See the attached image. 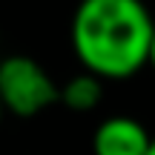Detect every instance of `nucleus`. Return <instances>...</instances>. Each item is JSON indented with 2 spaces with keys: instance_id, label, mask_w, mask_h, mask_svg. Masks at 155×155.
I'll list each match as a JSON object with an SVG mask.
<instances>
[{
  "instance_id": "6",
  "label": "nucleus",
  "mask_w": 155,
  "mask_h": 155,
  "mask_svg": "<svg viewBox=\"0 0 155 155\" xmlns=\"http://www.w3.org/2000/svg\"><path fill=\"white\" fill-rule=\"evenodd\" d=\"M147 155H155V138H152V144H150V150H147Z\"/></svg>"
},
{
  "instance_id": "7",
  "label": "nucleus",
  "mask_w": 155,
  "mask_h": 155,
  "mask_svg": "<svg viewBox=\"0 0 155 155\" xmlns=\"http://www.w3.org/2000/svg\"><path fill=\"white\" fill-rule=\"evenodd\" d=\"M0 118H3V106H0Z\"/></svg>"
},
{
  "instance_id": "4",
  "label": "nucleus",
  "mask_w": 155,
  "mask_h": 155,
  "mask_svg": "<svg viewBox=\"0 0 155 155\" xmlns=\"http://www.w3.org/2000/svg\"><path fill=\"white\" fill-rule=\"evenodd\" d=\"M101 98H104V81L95 78V75H89V72L69 78V81L61 86V101H63V106L72 109V112L95 109V106L101 104Z\"/></svg>"
},
{
  "instance_id": "5",
  "label": "nucleus",
  "mask_w": 155,
  "mask_h": 155,
  "mask_svg": "<svg viewBox=\"0 0 155 155\" xmlns=\"http://www.w3.org/2000/svg\"><path fill=\"white\" fill-rule=\"evenodd\" d=\"M147 63H150V66L155 69V35H152V46H150V61H147Z\"/></svg>"
},
{
  "instance_id": "1",
  "label": "nucleus",
  "mask_w": 155,
  "mask_h": 155,
  "mask_svg": "<svg viewBox=\"0 0 155 155\" xmlns=\"http://www.w3.org/2000/svg\"><path fill=\"white\" fill-rule=\"evenodd\" d=\"M155 23L141 0H81L72 17V49L89 75L121 81L150 61Z\"/></svg>"
},
{
  "instance_id": "2",
  "label": "nucleus",
  "mask_w": 155,
  "mask_h": 155,
  "mask_svg": "<svg viewBox=\"0 0 155 155\" xmlns=\"http://www.w3.org/2000/svg\"><path fill=\"white\" fill-rule=\"evenodd\" d=\"M61 101V89L38 61L12 55L0 63V106L17 118H32Z\"/></svg>"
},
{
  "instance_id": "3",
  "label": "nucleus",
  "mask_w": 155,
  "mask_h": 155,
  "mask_svg": "<svg viewBox=\"0 0 155 155\" xmlns=\"http://www.w3.org/2000/svg\"><path fill=\"white\" fill-rule=\"evenodd\" d=\"M152 138L135 118L112 115L95 129L92 152L95 155H147Z\"/></svg>"
}]
</instances>
